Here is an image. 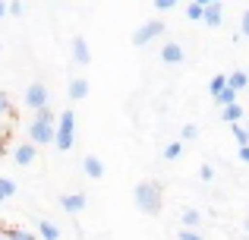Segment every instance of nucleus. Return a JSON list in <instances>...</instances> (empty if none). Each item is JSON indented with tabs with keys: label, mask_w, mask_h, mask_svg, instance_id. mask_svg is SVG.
Masks as SVG:
<instances>
[{
	"label": "nucleus",
	"mask_w": 249,
	"mask_h": 240,
	"mask_svg": "<svg viewBox=\"0 0 249 240\" xmlns=\"http://www.w3.org/2000/svg\"><path fill=\"white\" fill-rule=\"evenodd\" d=\"M133 203L145 215H161L164 212V186H161V180H139L133 190Z\"/></svg>",
	"instance_id": "obj_1"
},
{
	"label": "nucleus",
	"mask_w": 249,
	"mask_h": 240,
	"mask_svg": "<svg viewBox=\"0 0 249 240\" xmlns=\"http://www.w3.org/2000/svg\"><path fill=\"white\" fill-rule=\"evenodd\" d=\"M57 114L51 111V108H41V111H35V117L29 123V142H35V146H51L57 136Z\"/></svg>",
	"instance_id": "obj_2"
},
{
	"label": "nucleus",
	"mask_w": 249,
	"mask_h": 240,
	"mask_svg": "<svg viewBox=\"0 0 249 240\" xmlns=\"http://www.w3.org/2000/svg\"><path fill=\"white\" fill-rule=\"evenodd\" d=\"M54 142H57L60 152H70V148H73V142H76V114H73V108H67V111L57 117V136H54Z\"/></svg>",
	"instance_id": "obj_3"
},
{
	"label": "nucleus",
	"mask_w": 249,
	"mask_h": 240,
	"mask_svg": "<svg viewBox=\"0 0 249 240\" xmlns=\"http://www.w3.org/2000/svg\"><path fill=\"white\" fill-rule=\"evenodd\" d=\"M164 32H167L164 19H148V22H142L139 29L133 32V44H136V48H145V44H152L155 38H161Z\"/></svg>",
	"instance_id": "obj_4"
},
{
	"label": "nucleus",
	"mask_w": 249,
	"mask_h": 240,
	"mask_svg": "<svg viewBox=\"0 0 249 240\" xmlns=\"http://www.w3.org/2000/svg\"><path fill=\"white\" fill-rule=\"evenodd\" d=\"M48 98H51V92H48V86H44V82H32V86L25 89V105H29L32 111L48 108Z\"/></svg>",
	"instance_id": "obj_5"
},
{
	"label": "nucleus",
	"mask_w": 249,
	"mask_h": 240,
	"mask_svg": "<svg viewBox=\"0 0 249 240\" xmlns=\"http://www.w3.org/2000/svg\"><path fill=\"white\" fill-rule=\"evenodd\" d=\"M202 22H205L208 29H221V25H224V3H221V0L208 3L205 6V19H202Z\"/></svg>",
	"instance_id": "obj_6"
},
{
	"label": "nucleus",
	"mask_w": 249,
	"mask_h": 240,
	"mask_svg": "<svg viewBox=\"0 0 249 240\" xmlns=\"http://www.w3.org/2000/svg\"><path fill=\"white\" fill-rule=\"evenodd\" d=\"M70 48H73V63H79V67H89V60H91L89 41H85L82 35H76L73 41H70Z\"/></svg>",
	"instance_id": "obj_7"
},
{
	"label": "nucleus",
	"mask_w": 249,
	"mask_h": 240,
	"mask_svg": "<svg viewBox=\"0 0 249 240\" xmlns=\"http://www.w3.org/2000/svg\"><path fill=\"white\" fill-rule=\"evenodd\" d=\"M82 171H85V177H91V180H101V177H104V161L98 158V155H85V161H82Z\"/></svg>",
	"instance_id": "obj_8"
},
{
	"label": "nucleus",
	"mask_w": 249,
	"mask_h": 240,
	"mask_svg": "<svg viewBox=\"0 0 249 240\" xmlns=\"http://www.w3.org/2000/svg\"><path fill=\"white\" fill-rule=\"evenodd\" d=\"M60 205L70 215H76V212H82L89 205V199H85V193H70V196H60Z\"/></svg>",
	"instance_id": "obj_9"
},
{
	"label": "nucleus",
	"mask_w": 249,
	"mask_h": 240,
	"mask_svg": "<svg viewBox=\"0 0 249 240\" xmlns=\"http://www.w3.org/2000/svg\"><path fill=\"white\" fill-rule=\"evenodd\" d=\"M35 155H38L35 142H25V146H16V152H13V161L25 167V165H32V161H35Z\"/></svg>",
	"instance_id": "obj_10"
},
{
	"label": "nucleus",
	"mask_w": 249,
	"mask_h": 240,
	"mask_svg": "<svg viewBox=\"0 0 249 240\" xmlns=\"http://www.w3.org/2000/svg\"><path fill=\"white\" fill-rule=\"evenodd\" d=\"M161 60H164V63H183L186 54H183V48L177 41H167L164 48H161Z\"/></svg>",
	"instance_id": "obj_11"
},
{
	"label": "nucleus",
	"mask_w": 249,
	"mask_h": 240,
	"mask_svg": "<svg viewBox=\"0 0 249 240\" xmlns=\"http://www.w3.org/2000/svg\"><path fill=\"white\" fill-rule=\"evenodd\" d=\"M85 95H89V79H85V76L70 79V101H82Z\"/></svg>",
	"instance_id": "obj_12"
},
{
	"label": "nucleus",
	"mask_w": 249,
	"mask_h": 240,
	"mask_svg": "<svg viewBox=\"0 0 249 240\" xmlns=\"http://www.w3.org/2000/svg\"><path fill=\"white\" fill-rule=\"evenodd\" d=\"M180 224L183 228H193V231H199V224H202V212L199 209H183V215H180Z\"/></svg>",
	"instance_id": "obj_13"
},
{
	"label": "nucleus",
	"mask_w": 249,
	"mask_h": 240,
	"mask_svg": "<svg viewBox=\"0 0 249 240\" xmlns=\"http://www.w3.org/2000/svg\"><path fill=\"white\" fill-rule=\"evenodd\" d=\"M221 120L224 123H240L243 120V108L233 101V105H227V108H221Z\"/></svg>",
	"instance_id": "obj_14"
},
{
	"label": "nucleus",
	"mask_w": 249,
	"mask_h": 240,
	"mask_svg": "<svg viewBox=\"0 0 249 240\" xmlns=\"http://www.w3.org/2000/svg\"><path fill=\"white\" fill-rule=\"evenodd\" d=\"M227 86H231V89H237V92H243V89L249 86L246 70H237V73H231V76H227Z\"/></svg>",
	"instance_id": "obj_15"
},
{
	"label": "nucleus",
	"mask_w": 249,
	"mask_h": 240,
	"mask_svg": "<svg viewBox=\"0 0 249 240\" xmlns=\"http://www.w3.org/2000/svg\"><path fill=\"white\" fill-rule=\"evenodd\" d=\"M38 234H41V240H60V231H57L51 222H44V218L38 222Z\"/></svg>",
	"instance_id": "obj_16"
},
{
	"label": "nucleus",
	"mask_w": 249,
	"mask_h": 240,
	"mask_svg": "<svg viewBox=\"0 0 249 240\" xmlns=\"http://www.w3.org/2000/svg\"><path fill=\"white\" fill-rule=\"evenodd\" d=\"M237 95H240L237 89H231V86H227V89H224L221 95H214V101H218L221 108H227V105H233V101H237Z\"/></svg>",
	"instance_id": "obj_17"
},
{
	"label": "nucleus",
	"mask_w": 249,
	"mask_h": 240,
	"mask_svg": "<svg viewBox=\"0 0 249 240\" xmlns=\"http://www.w3.org/2000/svg\"><path fill=\"white\" fill-rule=\"evenodd\" d=\"M224 89H227V76H224V73L212 76V82H208V92H212V95H221Z\"/></svg>",
	"instance_id": "obj_18"
},
{
	"label": "nucleus",
	"mask_w": 249,
	"mask_h": 240,
	"mask_svg": "<svg viewBox=\"0 0 249 240\" xmlns=\"http://www.w3.org/2000/svg\"><path fill=\"white\" fill-rule=\"evenodd\" d=\"M186 19H193V22H202V19H205V6H199L193 0V3L186 6Z\"/></svg>",
	"instance_id": "obj_19"
},
{
	"label": "nucleus",
	"mask_w": 249,
	"mask_h": 240,
	"mask_svg": "<svg viewBox=\"0 0 249 240\" xmlns=\"http://www.w3.org/2000/svg\"><path fill=\"white\" fill-rule=\"evenodd\" d=\"M231 129H233V139H237L240 146H249V129L243 123H231Z\"/></svg>",
	"instance_id": "obj_20"
},
{
	"label": "nucleus",
	"mask_w": 249,
	"mask_h": 240,
	"mask_svg": "<svg viewBox=\"0 0 249 240\" xmlns=\"http://www.w3.org/2000/svg\"><path fill=\"white\" fill-rule=\"evenodd\" d=\"M10 196H16V184H13V180H6V177H0V203H3V199H10Z\"/></svg>",
	"instance_id": "obj_21"
},
{
	"label": "nucleus",
	"mask_w": 249,
	"mask_h": 240,
	"mask_svg": "<svg viewBox=\"0 0 249 240\" xmlns=\"http://www.w3.org/2000/svg\"><path fill=\"white\" fill-rule=\"evenodd\" d=\"M183 155V142H170V146H164V158L167 161H177Z\"/></svg>",
	"instance_id": "obj_22"
},
{
	"label": "nucleus",
	"mask_w": 249,
	"mask_h": 240,
	"mask_svg": "<svg viewBox=\"0 0 249 240\" xmlns=\"http://www.w3.org/2000/svg\"><path fill=\"white\" fill-rule=\"evenodd\" d=\"M6 240H35V234H29L22 228H6Z\"/></svg>",
	"instance_id": "obj_23"
},
{
	"label": "nucleus",
	"mask_w": 249,
	"mask_h": 240,
	"mask_svg": "<svg viewBox=\"0 0 249 240\" xmlns=\"http://www.w3.org/2000/svg\"><path fill=\"white\" fill-rule=\"evenodd\" d=\"M180 136H183V139H196V136H199V127H196V123H183Z\"/></svg>",
	"instance_id": "obj_24"
},
{
	"label": "nucleus",
	"mask_w": 249,
	"mask_h": 240,
	"mask_svg": "<svg viewBox=\"0 0 249 240\" xmlns=\"http://www.w3.org/2000/svg\"><path fill=\"white\" fill-rule=\"evenodd\" d=\"M177 240H202V234H199V231H193V228H180Z\"/></svg>",
	"instance_id": "obj_25"
},
{
	"label": "nucleus",
	"mask_w": 249,
	"mask_h": 240,
	"mask_svg": "<svg viewBox=\"0 0 249 240\" xmlns=\"http://www.w3.org/2000/svg\"><path fill=\"white\" fill-rule=\"evenodd\" d=\"M177 3H180V0H155V10H158V13H167V10H174Z\"/></svg>",
	"instance_id": "obj_26"
},
{
	"label": "nucleus",
	"mask_w": 249,
	"mask_h": 240,
	"mask_svg": "<svg viewBox=\"0 0 249 240\" xmlns=\"http://www.w3.org/2000/svg\"><path fill=\"white\" fill-rule=\"evenodd\" d=\"M3 114H13V105H10V95L0 92V117H3Z\"/></svg>",
	"instance_id": "obj_27"
},
{
	"label": "nucleus",
	"mask_w": 249,
	"mask_h": 240,
	"mask_svg": "<svg viewBox=\"0 0 249 240\" xmlns=\"http://www.w3.org/2000/svg\"><path fill=\"white\" fill-rule=\"evenodd\" d=\"M199 177L205 180V184H208V180H214V167H212V165H202V167H199Z\"/></svg>",
	"instance_id": "obj_28"
},
{
	"label": "nucleus",
	"mask_w": 249,
	"mask_h": 240,
	"mask_svg": "<svg viewBox=\"0 0 249 240\" xmlns=\"http://www.w3.org/2000/svg\"><path fill=\"white\" fill-rule=\"evenodd\" d=\"M240 35H246V38H249V10L243 13V16H240Z\"/></svg>",
	"instance_id": "obj_29"
},
{
	"label": "nucleus",
	"mask_w": 249,
	"mask_h": 240,
	"mask_svg": "<svg viewBox=\"0 0 249 240\" xmlns=\"http://www.w3.org/2000/svg\"><path fill=\"white\" fill-rule=\"evenodd\" d=\"M10 13H13V16H22V0H13V3H10Z\"/></svg>",
	"instance_id": "obj_30"
},
{
	"label": "nucleus",
	"mask_w": 249,
	"mask_h": 240,
	"mask_svg": "<svg viewBox=\"0 0 249 240\" xmlns=\"http://www.w3.org/2000/svg\"><path fill=\"white\" fill-rule=\"evenodd\" d=\"M240 161H243V165H249V146H240Z\"/></svg>",
	"instance_id": "obj_31"
},
{
	"label": "nucleus",
	"mask_w": 249,
	"mask_h": 240,
	"mask_svg": "<svg viewBox=\"0 0 249 240\" xmlns=\"http://www.w3.org/2000/svg\"><path fill=\"white\" fill-rule=\"evenodd\" d=\"M6 13H10V6H6V3H3V0H0V19H3V16H6Z\"/></svg>",
	"instance_id": "obj_32"
},
{
	"label": "nucleus",
	"mask_w": 249,
	"mask_h": 240,
	"mask_svg": "<svg viewBox=\"0 0 249 240\" xmlns=\"http://www.w3.org/2000/svg\"><path fill=\"white\" fill-rule=\"evenodd\" d=\"M0 240H6V228H3V222H0Z\"/></svg>",
	"instance_id": "obj_33"
},
{
	"label": "nucleus",
	"mask_w": 249,
	"mask_h": 240,
	"mask_svg": "<svg viewBox=\"0 0 249 240\" xmlns=\"http://www.w3.org/2000/svg\"><path fill=\"white\" fill-rule=\"evenodd\" d=\"M196 3H199V6H208V3H214V0H196Z\"/></svg>",
	"instance_id": "obj_34"
},
{
	"label": "nucleus",
	"mask_w": 249,
	"mask_h": 240,
	"mask_svg": "<svg viewBox=\"0 0 249 240\" xmlns=\"http://www.w3.org/2000/svg\"><path fill=\"white\" fill-rule=\"evenodd\" d=\"M243 228H246V234H249V222H246V224H243Z\"/></svg>",
	"instance_id": "obj_35"
},
{
	"label": "nucleus",
	"mask_w": 249,
	"mask_h": 240,
	"mask_svg": "<svg viewBox=\"0 0 249 240\" xmlns=\"http://www.w3.org/2000/svg\"><path fill=\"white\" fill-rule=\"evenodd\" d=\"M240 240H249V237H240Z\"/></svg>",
	"instance_id": "obj_36"
},
{
	"label": "nucleus",
	"mask_w": 249,
	"mask_h": 240,
	"mask_svg": "<svg viewBox=\"0 0 249 240\" xmlns=\"http://www.w3.org/2000/svg\"><path fill=\"white\" fill-rule=\"evenodd\" d=\"M246 76H249V70H246Z\"/></svg>",
	"instance_id": "obj_37"
},
{
	"label": "nucleus",
	"mask_w": 249,
	"mask_h": 240,
	"mask_svg": "<svg viewBox=\"0 0 249 240\" xmlns=\"http://www.w3.org/2000/svg\"><path fill=\"white\" fill-rule=\"evenodd\" d=\"M246 129H249V123H246Z\"/></svg>",
	"instance_id": "obj_38"
}]
</instances>
